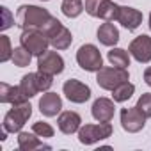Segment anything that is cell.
Returning a JSON list of instances; mask_svg holds the SVG:
<instances>
[{"mask_svg":"<svg viewBox=\"0 0 151 151\" xmlns=\"http://www.w3.org/2000/svg\"><path fill=\"white\" fill-rule=\"evenodd\" d=\"M112 124L110 123H96V124H84L78 130V140L84 146H93L100 140H105L112 135Z\"/></svg>","mask_w":151,"mask_h":151,"instance_id":"obj_5","label":"cell"},{"mask_svg":"<svg viewBox=\"0 0 151 151\" xmlns=\"http://www.w3.org/2000/svg\"><path fill=\"white\" fill-rule=\"evenodd\" d=\"M18 147L22 151H34V149H39V147L50 149V146H46L41 140V137L34 132H20L18 133Z\"/></svg>","mask_w":151,"mask_h":151,"instance_id":"obj_17","label":"cell"},{"mask_svg":"<svg viewBox=\"0 0 151 151\" xmlns=\"http://www.w3.org/2000/svg\"><path fill=\"white\" fill-rule=\"evenodd\" d=\"M0 13H2V23H0V30H7V29H11L13 27V23H14V16L11 14V11L6 7V6H2L0 7Z\"/></svg>","mask_w":151,"mask_h":151,"instance_id":"obj_30","label":"cell"},{"mask_svg":"<svg viewBox=\"0 0 151 151\" xmlns=\"http://www.w3.org/2000/svg\"><path fill=\"white\" fill-rule=\"evenodd\" d=\"M25 101H29V98L23 94L20 86H9L6 82L0 84V103L18 105V103H25Z\"/></svg>","mask_w":151,"mask_h":151,"instance_id":"obj_15","label":"cell"},{"mask_svg":"<svg viewBox=\"0 0 151 151\" xmlns=\"http://www.w3.org/2000/svg\"><path fill=\"white\" fill-rule=\"evenodd\" d=\"M133 93H135V86L132 82H123L112 91V100L116 103H124L133 96Z\"/></svg>","mask_w":151,"mask_h":151,"instance_id":"obj_23","label":"cell"},{"mask_svg":"<svg viewBox=\"0 0 151 151\" xmlns=\"http://www.w3.org/2000/svg\"><path fill=\"white\" fill-rule=\"evenodd\" d=\"M20 45L25 46L32 55L39 57L41 53H45L48 50L50 39L39 29H27V30H22V34H20Z\"/></svg>","mask_w":151,"mask_h":151,"instance_id":"obj_6","label":"cell"},{"mask_svg":"<svg viewBox=\"0 0 151 151\" xmlns=\"http://www.w3.org/2000/svg\"><path fill=\"white\" fill-rule=\"evenodd\" d=\"M130 80V73L124 68L116 66H103L100 71H96V84L105 91H114L119 84Z\"/></svg>","mask_w":151,"mask_h":151,"instance_id":"obj_3","label":"cell"},{"mask_svg":"<svg viewBox=\"0 0 151 151\" xmlns=\"http://www.w3.org/2000/svg\"><path fill=\"white\" fill-rule=\"evenodd\" d=\"M119 7L121 6L112 2V0H103L101 7H100V13H98V18H101L103 22H117Z\"/></svg>","mask_w":151,"mask_h":151,"instance_id":"obj_22","label":"cell"},{"mask_svg":"<svg viewBox=\"0 0 151 151\" xmlns=\"http://www.w3.org/2000/svg\"><path fill=\"white\" fill-rule=\"evenodd\" d=\"M41 2H48V0H41Z\"/></svg>","mask_w":151,"mask_h":151,"instance_id":"obj_34","label":"cell"},{"mask_svg":"<svg viewBox=\"0 0 151 151\" xmlns=\"http://www.w3.org/2000/svg\"><path fill=\"white\" fill-rule=\"evenodd\" d=\"M36 78H37V86H39V91L41 93H46L50 91V87L53 86V75H48V73H43V71H36Z\"/></svg>","mask_w":151,"mask_h":151,"instance_id":"obj_28","label":"cell"},{"mask_svg":"<svg viewBox=\"0 0 151 151\" xmlns=\"http://www.w3.org/2000/svg\"><path fill=\"white\" fill-rule=\"evenodd\" d=\"M20 87L23 91V94L30 100L34 96H37L41 91H39V86H37V78H36V73H27L22 77V82H20Z\"/></svg>","mask_w":151,"mask_h":151,"instance_id":"obj_20","label":"cell"},{"mask_svg":"<svg viewBox=\"0 0 151 151\" xmlns=\"http://www.w3.org/2000/svg\"><path fill=\"white\" fill-rule=\"evenodd\" d=\"M13 64L14 66H18V68H27L29 64H30V60H32V53L25 48V46H16L14 48V52H13Z\"/></svg>","mask_w":151,"mask_h":151,"instance_id":"obj_24","label":"cell"},{"mask_svg":"<svg viewBox=\"0 0 151 151\" xmlns=\"http://www.w3.org/2000/svg\"><path fill=\"white\" fill-rule=\"evenodd\" d=\"M142 13L135 7H128V6H121L119 7V16H117V23H121V27H124L126 30H137L142 23Z\"/></svg>","mask_w":151,"mask_h":151,"instance_id":"obj_14","label":"cell"},{"mask_svg":"<svg viewBox=\"0 0 151 151\" xmlns=\"http://www.w3.org/2000/svg\"><path fill=\"white\" fill-rule=\"evenodd\" d=\"M147 119L151 117V93H144V94H140L139 96V100H137V105H135Z\"/></svg>","mask_w":151,"mask_h":151,"instance_id":"obj_29","label":"cell"},{"mask_svg":"<svg viewBox=\"0 0 151 151\" xmlns=\"http://www.w3.org/2000/svg\"><path fill=\"white\" fill-rule=\"evenodd\" d=\"M62 93H64V96L71 101V103H86V101H89L91 100V87L87 86V84H84V82H80V80H75V78H69V80H66L64 82V86H62Z\"/></svg>","mask_w":151,"mask_h":151,"instance_id":"obj_7","label":"cell"},{"mask_svg":"<svg viewBox=\"0 0 151 151\" xmlns=\"http://www.w3.org/2000/svg\"><path fill=\"white\" fill-rule=\"evenodd\" d=\"M101 2L103 0H86V13L93 18H98V13H100V7H101Z\"/></svg>","mask_w":151,"mask_h":151,"instance_id":"obj_31","label":"cell"},{"mask_svg":"<svg viewBox=\"0 0 151 151\" xmlns=\"http://www.w3.org/2000/svg\"><path fill=\"white\" fill-rule=\"evenodd\" d=\"M52 18V14L39 7V6H20L18 13H16V25L22 29V30H27V29H41L48 20Z\"/></svg>","mask_w":151,"mask_h":151,"instance_id":"obj_1","label":"cell"},{"mask_svg":"<svg viewBox=\"0 0 151 151\" xmlns=\"http://www.w3.org/2000/svg\"><path fill=\"white\" fill-rule=\"evenodd\" d=\"M62 27H64V25H62L57 18H53V16H52V18H50V20H48V22H46V23H45L39 30H41V32H43L48 39H52V37H53V36H55V34H57Z\"/></svg>","mask_w":151,"mask_h":151,"instance_id":"obj_26","label":"cell"},{"mask_svg":"<svg viewBox=\"0 0 151 151\" xmlns=\"http://www.w3.org/2000/svg\"><path fill=\"white\" fill-rule=\"evenodd\" d=\"M32 132L34 133H37L41 139H50V137H53V128L48 124V123H45V121H36L34 124H32Z\"/></svg>","mask_w":151,"mask_h":151,"instance_id":"obj_27","label":"cell"},{"mask_svg":"<svg viewBox=\"0 0 151 151\" xmlns=\"http://www.w3.org/2000/svg\"><path fill=\"white\" fill-rule=\"evenodd\" d=\"M30 116H32V105L29 101L13 105V109L4 116L2 128L7 133H20L22 128L25 126V123L30 119Z\"/></svg>","mask_w":151,"mask_h":151,"instance_id":"obj_2","label":"cell"},{"mask_svg":"<svg viewBox=\"0 0 151 151\" xmlns=\"http://www.w3.org/2000/svg\"><path fill=\"white\" fill-rule=\"evenodd\" d=\"M114 103H116L114 100L105 98V96L94 100V103H93V107H91L93 117H94L98 123H110V121L114 119V112H116V105H114Z\"/></svg>","mask_w":151,"mask_h":151,"instance_id":"obj_11","label":"cell"},{"mask_svg":"<svg viewBox=\"0 0 151 151\" xmlns=\"http://www.w3.org/2000/svg\"><path fill=\"white\" fill-rule=\"evenodd\" d=\"M119 119H121V126H123L124 132H128V133H139L140 130H144L147 117L137 107H130V109H121Z\"/></svg>","mask_w":151,"mask_h":151,"instance_id":"obj_8","label":"cell"},{"mask_svg":"<svg viewBox=\"0 0 151 151\" xmlns=\"http://www.w3.org/2000/svg\"><path fill=\"white\" fill-rule=\"evenodd\" d=\"M147 25H149V30H151V13H149V22H147Z\"/></svg>","mask_w":151,"mask_h":151,"instance_id":"obj_33","label":"cell"},{"mask_svg":"<svg viewBox=\"0 0 151 151\" xmlns=\"http://www.w3.org/2000/svg\"><path fill=\"white\" fill-rule=\"evenodd\" d=\"M130 57H132L130 52H126L123 48H116V46H112L109 50V53H107V59H109V62L112 66L124 68V69H128V66H130Z\"/></svg>","mask_w":151,"mask_h":151,"instance_id":"obj_18","label":"cell"},{"mask_svg":"<svg viewBox=\"0 0 151 151\" xmlns=\"http://www.w3.org/2000/svg\"><path fill=\"white\" fill-rule=\"evenodd\" d=\"M144 82L151 87V66H147V68L144 69Z\"/></svg>","mask_w":151,"mask_h":151,"instance_id":"obj_32","label":"cell"},{"mask_svg":"<svg viewBox=\"0 0 151 151\" xmlns=\"http://www.w3.org/2000/svg\"><path fill=\"white\" fill-rule=\"evenodd\" d=\"M37 69L48 75H60L64 71V59L57 50H46L37 57Z\"/></svg>","mask_w":151,"mask_h":151,"instance_id":"obj_9","label":"cell"},{"mask_svg":"<svg viewBox=\"0 0 151 151\" xmlns=\"http://www.w3.org/2000/svg\"><path fill=\"white\" fill-rule=\"evenodd\" d=\"M128 52H130V55H132L137 62H140V64L151 62V37H149L147 34L137 36V37L130 43Z\"/></svg>","mask_w":151,"mask_h":151,"instance_id":"obj_10","label":"cell"},{"mask_svg":"<svg viewBox=\"0 0 151 151\" xmlns=\"http://www.w3.org/2000/svg\"><path fill=\"white\" fill-rule=\"evenodd\" d=\"M60 11L66 18H78L86 11V6L82 0H62Z\"/></svg>","mask_w":151,"mask_h":151,"instance_id":"obj_21","label":"cell"},{"mask_svg":"<svg viewBox=\"0 0 151 151\" xmlns=\"http://www.w3.org/2000/svg\"><path fill=\"white\" fill-rule=\"evenodd\" d=\"M73 43V34L68 27H62L52 39H50V46L53 50H68Z\"/></svg>","mask_w":151,"mask_h":151,"instance_id":"obj_19","label":"cell"},{"mask_svg":"<svg viewBox=\"0 0 151 151\" xmlns=\"http://www.w3.org/2000/svg\"><path fill=\"white\" fill-rule=\"evenodd\" d=\"M13 52H14V48L11 46V39L6 34H2L0 36V62L11 60L13 59Z\"/></svg>","mask_w":151,"mask_h":151,"instance_id":"obj_25","label":"cell"},{"mask_svg":"<svg viewBox=\"0 0 151 151\" xmlns=\"http://www.w3.org/2000/svg\"><path fill=\"white\" fill-rule=\"evenodd\" d=\"M77 62L78 66L84 69V71H89V73H96L103 68V57H101V52L98 50L96 45H91V43H86L78 48L77 52Z\"/></svg>","mask_w":151,"mask_h":151,"instance_id":"obj_4","label":"cell"},{"mask_svg":"<svg viewBox=\"0 0 151 151\" xmlns=\"http://www.w3.org/2000/svg\"><path fill=\"white\" fill-rule=\"evenodd\" d=\"M60 110H62V98L57 93L46 91L39 98V112L45 117H55L57 114H60Z\"/></svg>","mask_w":151,"mask_h":151,"instance_id":"obj_13","label":"cell"},{"mask_svg":"<svg viewBox=\"0 0 151 151\" xmlns=\"http://www.w3.org/2000/svg\"><path fill=\"white\" fill-rule=\"evenodd\" d=\"M96 36H98V41H100L103 46H109V48L116 46V45L119 43V39H121L119 30H117V27H116L112 22L101 23V25L98 27V30H96Z\"/></svg>","mask_w":151,"mask_h":151,"instance_id":"obj_16","label":"cell"},{"mask_svg":"<svg viewBox=\"0 0 151 151\" xmlns=\"http://www.w3.org/2000/svg\"><path fill=\"white\" fill-rule=\"evenodd\" d=\"M57 126L64 135L78 133V130L82 126V117H80V114L73 112V110H64L57 117Z\"/></svg>","mask_w":151,"mask_h":151,"instance_id":"obj_12","label":"cell"}]
</instances>
